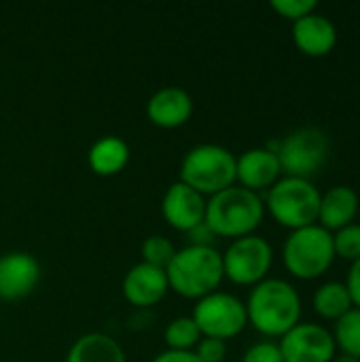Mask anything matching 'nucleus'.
I'll list each match as a JSON object with an SVG mask.
<instances>
[{
  "label": "nucleus",
  "instance_id": "nucleus-1",
  "mask_svg": "<svg viewBox=\"0 0 360 362\" xmlns=\"http://www.w3.org/2000/svg\"><path fill=\"white\" fill-rule=\"evenodd\" d=\"M244 305L248 325L265 337H282L301 322V297L282 278H265L252 286Z\"/></svg>",
  "mask_w": 360,
  "mask_h": 362
},
{
  "label": "nucleus",
  "instance_id": "nucleus-2",
  "mask_svg": "<svg viewBox=\"0 0 360 362\" xmlns=\"http://www.w3.org/2000/svg\"><path fill=\"white\" fill-rule=\"evenodd\" d=\"M265 204L259 193L233 185L206 199L204 223L216 238H246L263 223Z\"/></svg>",
  "mask_w": 360,
  "mask_h": 362
},
{
  "label": "nucleus",
  "instance_id": "nucleus-3",
  "mask_svg": "<svg viewBox=\"0 0 360 362\" xmlns=\"http://www.w3.org/2000/svg\"><path fill=\"white\" fill-rule=\"evenodd\" d=\"M168 284L187 299H202L219 291L225 272L223 257L214 246H185L166 267Z\"/></svg>",
  "mask_w": 360,
  "mask_h": 362
},
{
  "label": "nucleus",
  "instance_id": "nucleus-4",
  "mask_svg": "<svg viewBox=\"0 0 360 362\" xmlns=\"http://www.w3.org/2000/svg\"><path fill=\"white\" fill-rule=\"evenodd\" d=\"M320 191L312 180L282 176L265 195V210L272 218L286 227L289 231L310 227L318 223L320 210Z\"/></svg>",
  "mask_w": 360,
  "mask_h": 362
},
{
  "label": "nucleus",
  "instance_id": "nucleus-5",
  "mask_svg": "<svg viewBox=\"0 0 360 362\" xmlns=\"http://www.w3.org/2000/svg\"><path fill=\"white\" fill-rule=\"evenodd\" d=\"M282 261L286 272L297 280L325 276L335 263L333 233L318 223L291 231L282 246Z\"/></svg>",
  "mask_w": 360,
  "mask_h": 362
},
{
  "label": "nucleus",
  "instance_id": "nucleus-6",
  "mask_svg": "<svg viewBox=\"0 0 360 362\" xmlns=\"http://www.w3.org/2000/svg\"><path fill=\"white\" fill-rule=\"evenodd\" d=\"M180 182L212 197L236 185V155L221 144H197L182 157Z\"/></svg>",
  "mask_w": 360,
  "mask_h": 362
},
{
  "label": "nucleus",
  "instance_id": "nucleus-7",
  "mask_svg": "<svg viewBox=\"0 0 360 362\" xmlns=\"http://www.w3.org/2000/svg\"><path fill=\"white\" fill-rule=\"evenodd\" d=\"M329 153H331V140L327 132L314 125L293 129L289 136L280 140L278 146V159L282 172L286 176L306 178V180H310L314 174H318L325 168V163L329 161Z\"/></svg>",
  "mask_w": 360,
  "mask_h": 362
},
{
  "label": "nucleus",
  "instance_id": "nucleus-8",
  "mask_svg": "<svg viewBox=\"0 0 360 362\" xmlns=\"http://www.w3.org/2000/svg\"><path fill=\"white\" fill-rule=\"evenodd\" d=\"M191 318L195 320L202 337H212L221 341L238 337L248 327L244 301L231 293H221V291H214L197 299Z\"/></svg>",
  "mask_w": 360,
  "mask_h": 362
},
{
  "label": "nucleus",
  "instance_id": "nucleus-9",
  "mask_svg": "<svg viewBox=\"0 0 360 362\" xmlns=\"http://www.w3.org/2000/svg\"><path fill=\"white\" fill-rule=\"evenodd\" d=\"M221 257L225 278L240 286H257L267 278L274 265L272 244L255 233L233 240Z\"/></svg>",
  "mask_w": 360,
  "mask_h": 362
},
{
  "label": "nucleus",
  "instance_id": "nucleus-10",
  "mask_svg": "<svg viewBox=\"0 0 360 362\" xmlns=\"http://www.w3.org/2000/svg\"><path fill=\"white\" fill-rule=\"evenodd\" d=\"M278 346L284 362H331L337 352L333 333L316 322L295 325Z\"/></svg>",
  "mask_w": 360,
  "mask_h": 362
},
{
  "label": "nucleus",
  "instance_id": "nucleus-11",
  "mask_svg": "<svg viewBox=\"0 0 360 362\" xmlns=\"http://www.w3.org/2000/svg\"><path fill=\"white\" fill-rule=\"evenodd\" d=\"M161 214L172 229L189 233L206 218V197L178 180L163 193Z\"/></svg>",
  "mask_w": 360,
  "mask_h": 362
},
{
  "label": "nucleus",
  "instance_id": "nucleus-12",
  "mask_svg": "<svg viewBox=\"0 0 360 362\" xmlns=\"http://www.w3.org/2000/svg\"><path fill=\"white\" fill-rule=\"evenodd\" d=\"M280 178H282L280 159L267 146L248 148L240 157H236V182H240V187L252 193L269 191Z\"/></svg>",
  "mask_w": 360,
  "mask_h": 362
},
{
  "label": "nucleus",
  "instance_id": "nucleus-13",
  "mask_svg": "<svg viewBox=\"0 0 360 362\" xmlns=\"http://www.w3.org/2000/svg\"><path fill=\"white\" fill-rule=\"evenodd\" d=\"M121 291H123V297L132 305H136V308H153L170 291L166 269L140 261V263H136V265H132L127 269V274L123 278V284H121Z\"/></svg>",
  "mask_w": 360,
  "mask_h": 362
},
{
  "label": "nucleus",
  "instance_id": "nucleus-14",
  "mask_svg": "<svg viewBox=\"0 0 360 362\" xmlns=\"http://www.w3.org/2000/svg\"><path fill=\"white\" fill-rule=\"evenodd\" d=\"M40 280V265L30 252H6L0 259V299L19 301Z\"/></svg>",
  "mask_w": 360,
  "mask_h": 362
},
{
  "label": "nucleus",
  "instance_id": "nucleus-15",
  "mask_svg": "<svg viewBox=\"0 0 360 362\" xmlns=\"http://www.w3.org/2000/svg\"><path fill=\"white\" fill-rule=\"evenodd\" d=\"M291 36L295 47L308 57H325L337 45L335 23L318 11L293 21Z\"/></svg>",
  "mask_w": 360,
  "mask_h": 362
},
{
  "label": "nucleus",
  "instance_id": "nucleus-16",
  "mask_svg": "<svg viewBox=\"0 0 360 362\" xmlns=\"http://www.w3.org/2000/svg\"><path fill=\"white\" fill-rule=\"evenodd\" d=\"M193 115V98L187 89L170 85L157 89L146 102V117L153 125L174 129L185 125Z\"/></svg>",
  "mask_w": 360,
  "mask_h": 362
},
{
  "label": "nucleus",
  "instance_id": "nucleus-17",
  "mask_svg": "<svg viewBox=\"0 0 360 362\" xmlns=\"http://www.w3.org/2000/svg\"><path fill=\"white\" fill-rule=\"evenodd\" d=\"M360 212L359 193L348 185H335L320 195L318 225L327 231H337L356 221Z\"/></svg>",
  "mask_w": 360,
  "mask_h": 362
},
{
  "label": "nucleus",
  "instance_id": "nucleus-18",
  "mask_svg": "<svg viewBox=\"0 0 360 362\" xmlns=\"http://www.w3.org/2000/svg\"><path fill=\"white\" fill-rule=\"evenodd\" d=\"M66 362H127V358L110 335L87 333L70 346Z\"/></svg>",
  "mask_w": 360,
  "mask_h": 362
},
{
  "label": "nucleus",
  "instance_id": "nucleus-19",
  "mask_svg": "<svg viewBox=\"0 0 360 362\" xmlns=\"http://www.w3.org/2000/svg\"><path fill=\"white\" fill-rule=\"evenodd\" d=\"M87 161L98 176H115L125 170L129 161V146L119 136H102L91 144Z\"/></svg>",
  "mask_w": 360,
  "mask_h": 362
},
{
  "label": "nucleus",
  "instance_id": "nucleus-20",
  "mask_svg": "<svg viewBox=\"0 0 360 362\" xmlns=\"http://www.w3.org/2000/svg\"><path fill=\"white\" fill-rule=\"evenodd\" d=\"M312 305H314V312L323 320H333V322H337L342 316H346L354 308L346 284L337 280L320 284L312 297Z\"/></svg>",
  "mask_w": 360,
  "mask_h": 362
},
{
  "label": "nucleus",
  "instance_id": "nucleus-21",
  "mask_svg": "<svg viewBox=\"0 0 360 362\" xmlns=\"http://www.w3.org/2000/svg\"><path fill=\"white\" fill-rule=\"evenodd\" d=\"M163 339H166L168 350L193 352L195 346L202 339V333H199V329H197V325H195V320L191 316H178L166 327Z\"/></svg>",
  "mask_w": 360,
  "mask_h": 362
},
{
  "label": "nucleus",
  "instance_id": "nucleus-22",
  "mask_svg": "<svg viewBox=\"0 0 360 362\" xmlns=\"http://www.w3.org/2000/svg\"><path fill=\"white\" fill-rule=\"evenodd\" d=\"M335 346L342 350V354L354 356L360 361V310L352 308L346 316H342L335 322L333 331Z\"/></svg>",
  "mask_w": 360,
  "mask_h": 362
},
{
  "label": "nucleus",
  "instance_id": "nucleus-23",
  "mask_svg": "<svg viewBox=\"0 0 360 362\" xmlns=\"http://www.w3.org/2000/svg\"><path fill=\"white\" fill-rule=\"evenodd\" d=\"M333 250L335 259H344L350 263L360 259V223H352L333 231Z\"/></svg>",
  "mask_w": 360,
  "mask_h": 362
},
{
  "label": "nucleus",
  "instance_id": "nucleus-24",
  "mask_svg": "<svg viewBox=\"0 0 360 362\" xmlns=\"http://www.w3.org/2000/svg\"><path fill=\"white\" fill-rule=\"evenodd\" d=\"M174 255H176L174 244L163 235H149L142 242V261L149 263V265L166 269Z\"/></svg>",
  "mask_w": 360,
  "mask_h": 362
},
{
  "label": "nucleus",
  "instance_id": "nucleus-25",
  "mask_svg": "<svg viewBox=\"0 0 360 362\" xmlns=\"http://www.w3.org/2000/svg\"><path fill=\"white\" fill-rule=\"evenodd\" d=\"M272 8L280 17L297 21V19L314 13L318 8V2L316 0H272Z\"/></svg>",
  "mask_w": 360,
  "mask_h": 362
},
{
  "label": "nucleus",
  "instance_id": "nucleus-26",
  "mask_svg": "<svg viewBox=\"0 0 360 362\" xmlns=\"http://www.w3.org/2000/svg\"><path fill=\"white\" fill-rule=\"evenodd\" d=\"M242 362H284L282 358V352H280V346L276 341H257L252 344L244 356Z\"/></svg>",
  "mask_w": 360,
  "mask_h": 362
},
{
  "label": "nucleus",
  "instance_id": "nucleus-27",
  "mask_svg": "<svg viewBox=\"0 0 360 362\" xmlns=\"http://www.w3.org/2000/svg\"><path fill=\"white\" fill-rule=\"evenodd\" d=\"M193 352L199 358V362H223L227 356V344L221 339L202 337Z\"/></svg>",
  "mask_w": 360,
  "mask_h": 362
},
{
  "label": "nucleus",
  "instance_id": "nucleus-28",
  "mask_svg": "<svg viewBox=\"0 0 360 362\" xmlns=\"http://www.w3.org/2000/svg\"><path fill=\"white\" fill-rule=\"evenodd\" d=\"M344 284H346V288L350 293L352 305L360 310V259L350 263V272H348V278H346Z\"/></svg>",
  "mask_w": 360,
  "mask_h": 362
},
{
  "label": "nucleus",
  "instance_id": "nucleus-29",
  "mask_svg": "<svg viewBox=\"0 0 360 362\" xmlns=\"http://www.w3.org/2000/svg\"><path fill=\"white\" fill-rule=\"evenodd\" d=\"M187 235L191 238V246H212V242H214V238H216V235L208 229L206 223L197 225V227L191 229Z\"/></svg>",
  "mask_w": 360,
  "mask_h": 362
},
{
  "label": "nucleus",
  "instance_id": "nucleus-30",
  "mask_svg": "<svg viewBox=\"0 0 360 362\" xmlns=\"http://www.w3.org/2000/svg\"><path fill=\"white\" fill-rule=\"evenodd\" d=\"M153 362H199L195 352H178V350H166L159 356H155Z\"/></svg>",
  "mask_w": 360,
  "mask_h": 362
},
{
  "label": "nucleus",
  "instance_id": "nucleus-31",
  "mask_svg": "<svg viewBox=\"0 0 360 362\" xmlns=\"http://www.w3.org/2000/svg\"><path fill=\"white\" fill-rule=\"evenodd\" d=\"M331 362H360L359 358H354V356H348V354H339V356H335Z\"/></svg>",
  "mask_w": 360,
  "mask_h": 362
}]
</instances>
